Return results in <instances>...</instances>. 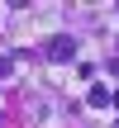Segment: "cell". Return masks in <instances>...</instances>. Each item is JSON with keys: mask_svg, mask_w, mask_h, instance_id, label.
I'll use <instances>...</instances> for the list:
<instances>
[{"mask_svg": "<svg viewBox=\"0 0 119 128\" xmlns=\"http://www.w3.org/2000/svg\"><path fill=\"white\" fill-rule=\"evenodd\" d=\"M105 100H110V95H105V86H91V104H95V109H105Z\"/></svg>", "mask_w": 119, "mask_h": 128, "instance_id": "1", "label": "cell"}]
</instances>
